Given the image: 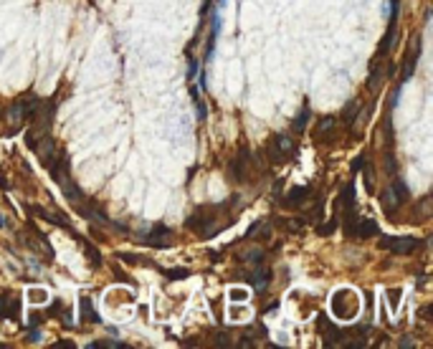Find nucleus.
Wrapping results in <instances>:
<instances>
[{"label":"nucleus","mask_w":433,"mask_h":349,"mask_svg":"<svg viewBox=\"0 0 433 349\" xmlns=\"http://www.w3.org/2000/svg\"><path fill=\"white\" fill-rule=\"evenodd\" d=\"M332 312H334L337 319H352L358 314V296L352 291H347V289L337 291L334 299H332Z\"/></svg>","instance_id":"1"},{"label":"nucleus","mask_w":433,"mask_h":349,"mask_svg":"<svg viewBox=\"0 0 433 349\" xmlns=\"http://www.w3.org/2000/svg\"><path fill=\"white\" fill-rule=\"evenodd\" d=\"M380 248L392 251V253H398V256H408L416 248H420V241L418 238H410V236H385L380 241Z\"/></svg>","instance_id":"2"},{"label":"nucleus","mask_w":433,"mask_h":349,"mask_svg":"<svg viewBox=\"0 0 433 349\" xmlns=\"http://www.w3.org/2000/svg\"><path fill=\"white\" fill-rule=\"evenodd\" d=\"M292 152H294V142H292V137H286V134H276V137L268 142V160H274V162L289 160Z\"/></svg>","instance_id":"3"},{"label":"nucleus","mask_w":433,"mask_h":349,"mask_svg":"<svg viewBox=\"0 0 433 349\" xmlns=\"http://www.w3.org/2000/svg\"><path fill=\"white\" fill-rule=\"evenodd\" d=\"M170 236H172V230L168 225H154L144 236V243L152 246V248H168L170 246Z\"/></svg>","instance_id":"4"},{"label":"nucleus","mask_w":433,"mask_h":349,"mask_svg":"<svg viewBox=\"0 0 433 349\" xmlns=\"http://www.w3.org/2000/svg\"><path fill=\"white\" fill-rule=\"evenodd\" d=\"M312 192V187H292L286 195H284V200H282V205L284 208H299V205H304V200H306V195Z\"/></svg>","instance_id":"5"},{"label":"nucleus","mask_w":433,"mask_h":349,"mask_svg":"<svg viewBox=\"0 0 433 349\" xmlns=\"http://www.w3.org/2000/svg\"><path fill=\"white\" fill-rule=\"evenodd\" d=\"M317 324H320V329H322V334H324V344L330 347V344H340V339H342V332L322 314L320 319H317Z\"/></svg>","instance_id":"6"},{"label":"nucleus","mask_w":433,"mask_h":349,"mask_svg":"<svg viewBox=\"0 0 433 349\" xmlns=\"http://www.w3.org/2000/svg\"><path fill=\"white\" fill-rule=\"evenodd\" d=\"M372 236H378V223L372 218H360L358 225H355V238L358 241H368Z\"/></svg>","instance_id":"7"},{"label":"nucleus","mask_w":433,"mask_h":349,"mask_svg":"<svg viewBox=\"0 0 433 349\" xmlns=\"http://www.w3.org/2000/svg\"><path fill=\"white\" fill-rule=\"evenodd\" d=\"M61 187H64V192H66V195H68V200H74V203H82L84 200V192H82V187H78L71 177L68 180H64L61 182Z\"/></svg>","instance_id":"8"},{"label":"nucleus","mask_w":433,"mask_h":349,"mask_svg":"<svg viewBox=\"0 0 433 349\" xmlns=\"http://www.w3.org/2000/svg\"><path fill=\"white\" fill-rule=\"evenodd\" d=\"M82 319L84 322H92V324H99L102 319H99V314L94 312V304H92V299L89 296H84L82 299Z\"/></svg>","instance_id":"9"},{"label":"nucleus","mask_w":433,"mask_h":349,"mask_svg":"<svg viewBox=\"0 0 433 349\" xmlns=\"http://www.w3.org/2000/svg\"><path fill=\"white\" fill-rule=\"evenodd\" d=\"M340 203H342V210H355V185H352V182L344 185Z\"/></svg>","instance_id":"10"},{"label":"nucleus","mask_w":433,"mask_h":349,"mask_svg":"<svg viewBox=\"0 0 433 349\" xmlns=\"http://www.w3.org/2000/svg\"><path fill=\"white\" fill-rule=\"evenodd\" d=\"M244 160H246V152H241V157H238V160H233L230 167H228V172H230V177H233L236 182H241V180H244Z\"/></svg>","instance_id":"11"},{"label":"nucleus","mask_w":433,"mask_h":349,"mask_svg":"<svg viewBox=\"0 0 433 349\" xmlns=\"http://www.w3.org/2000/svg\"><path fill=\"white\" fill-rule=\"evenodd\" d=\"M248 281H251V286H254L256 291H264V289L268 286V271H256V274H254Z\"/></svg>","instance_id":"12"},{"label":"nucleus","mask_w":433,"mask_h":349,"mask_svg":"<svg viewBox=\"0 0 433 349\" xmlns=\"http://www.w3.org/2000/svg\"><path fill=\"white\" fill-rule=\"evenodd\" d=\"M416 63H418V51H416V53H408L406 66H403V76H400V81H408V79H410L413 71H416Z\"/></svg>","instance_id":"13"},{"label":"nucleus","mask_w":433,"mask_h":349,"mask_svg":"<svg viewBox=\"0 0 433 349\" xmlns=\"http://www.w3.org/2000/svg\"><path fill=\"white\" fill-rule=\"evenodd\" d=\"M358 111H360V101H350L342 111V119L344 122H355L358 119Z\"/></svg>","instance_id":"14"},{"label":"nucleus","mask_w":433,"mask_h":349,"mask_svg":"<svg viewBox=\"0 0 433 349\" xmlns=\"http://www.w3.org/2000/svg\"><path fill=\"white\" fill-rule=\"evenodd\" d=\"M334 127H337V116H322L320 124H317V134L322 137L324 132H330V129H334Z\"/></svg>","instance_id":"15"},{"label":"nucleus","mask_w":433,"mask_h":349,"mask_svg":"<svg viewBox=\"0 0 433 349\" xmlns=\"http://www.w3.org/2000/svg\"><path fill=\"white\" fill-rule=\"evenodd\" d=\"M165 276H168L170 281H182V279L190 276V271H188V268H170V271H165Z\"/></svg>","instance_id":"16"},{"label":"nucleus","mask_w":433,"mask_h":349,"mask_svg":"<svg viewBox=\"0 0 433 349\" xmlns=\"http://www.w3.org/2000/svg\"><path fill=\"white\" fill-rule=\"evenodd\" d=\"M84 253L92 258V266H94V268H99V266H102V256H99V251H96L92 243H84Z\"/></svg>","instance_id":"17"},{"label":"nucleus","mask_w":433,"mask_h":349,"mask_svg":"<svg viewBox=\"0 0 433 349\" xmlns=\"http://www.w3.org/2000/svg\"><path fill=\"white\" fill-rule=\"evenodd\" d=\"M306 119H309V106H304V109H302V114L296 116V122H294V132H304Z\"/></svg>","instance_id":"18"},{"label":"nucleus","mask_w":433,"mask_h":349,"mask_svg":"<svg viewBox=\"0 0 433 349\" xmlns=\"http://www.w3.org/2000/svg\"><path fill=\"white\" fill-rule=\"evenodd\" d=\"M396 192H398V203H406L408 200V187H406V182L403 180H396Z\"/></svg>","instance_id":"19"},{"label":"nucleus","mask_w":433,"mask_h":349,"mask_svg":"<svg viewBox=\"0 0 433 349\" xmlns=\"http://www.w3.org/2000/svg\"><path fill=\"white\" fill-rule=\"evenodd\" d=\"M400 289H396V291H388V304H390V309H392V312H396V309H398V304H400Z\"/></svg>","instance_id":"20"},{"label":"nucleus","mask_w":433,"mask_h":349,"mask_svg":"<svg viewBox=\"0 0 433 349\" xmlns=\"http://www.w3.org/2000/svg\"><path fill=\"white\" fill-rule=\"evenodd\" d=\"M334 230H337V220H330V223H324V225H320V228H317V233H320V236H332Z\"/></svg>","instance_id":"21"},{"label":"nucleus","mask_w":433,"mask_h":349,"mask_svg":"<svg viewBox=\"0 0 433 349\" xmlns=\"http://www.w3.org/2000/svg\"><path fill=\"white\" fill-rule=\"evenodd\" d=\"M246 296H248V294H246L244 289H233V291H230V299H233V301H246Z\"/></svg>","instance_id":"22"},{"label":"nucleus","mask_w":433,"mask_h":349,"mask_svg":"<svg viewBox=\"0 0 433 349\" xmlns=\"http://www.w3.org/2000/svg\"><path fill=\"white\" fill-rule=\"evenodd\" d=\"M365 162H368V154H360V157L355 160V165H352V172H358V170H362V167H365Z\"/></svg>","instance_id":"23"},{"label":"nucleus","mask_w":433,"mask_h":349,"mask_svg":"<svg viewBox=\"0 0 433 349\" xmlns=\"http://www.w3.org/2000/svg\"><path fill=\"white\" fill-rule=\"evenodd\" d=\"M120 258H122L124 263H142L140 256H134V253H120Z\"/></svg>","instance_id":"24"},{"label":"nucleus","mask_w":433,"mask_h":349,"mask_svg":"<svg viewBox=\"0 0 433 349\" xmlns=\"http://www.w3.org/2000/svg\"><path fill=\"white\" fill-rule=\"evenodd\" d=\"M246 261H254V263H261V261H264V251H254V253H248V256H246Z\"/></svg>","instance_id":"25"},{"label":"nucleus","mask_w":433,"mask_h":349,"mask_svg":"<svg viewBox=\"0 0 433 349\" xmlns=\"http://www.w3.org/2000/svg\"><path fill=\"white\" fill-rule=\"evenodd\" d=\"M195 71H198V63H195V58H190L188 61V76L190 79H195Z\"/></svg>","instance_id":"26"},{"label":"nucleus","mask_w":433,"mask_h":349,"mask_svg":"<svg viewBox=\"0 0 433 349\" xmlns=\"http://www.w3.org/2000/svg\"><path fill=\"white\" fill-rule=\"evenodd\" d=\"M54 349H74V342H58L54 344Z\"/></svg>","instance_id":"27"},{"label":"nucleus","mask_w":433,"mask_h":349,"mask_svg":"<svg viewBox=\"0 0 433 349\" xmlns=\"http://www.w3.org/2000/svg\"><path fill=\"white\" fill-rule=\"evenodd\" d=\"M30 296H33V301H44V299H46V294H44V291H33Z\"/></svg>","instance_id":"28"},{"label":"nucleus","mask_w":433,"mask_h":349,"mask_svg":"<svg viewBox=\"0 0 433 349\" xmlns=\"http://www.w3.org/2000/svg\"><path fill=\"white\" fill-rule=\"evenodd\" d=\"M38 339H41V332L33 329V332H30V342H38Z\"/></svg>","instance_id":"29"},{"label":"nucleus","mask_w":433,"mask_h":349,"mask_svg":"<svg viewBox=\"0 0 433 349\" xmlns=\"http://www.w3.org/2000/svg\"><path fill=\"white\" fill-rule=\"evenodd\" d=\"M6 299L8 296H0V317H3V312H6Z\"/></svg>","instance_id":"30"}]
</instances>
